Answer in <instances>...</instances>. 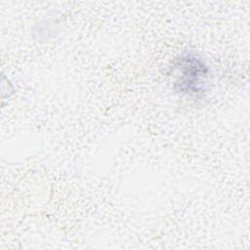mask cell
Returning <instances> with one entry per match:
<instances>
[{
    "label": "cell",
    "mask_w": 250,
    "mask_h": 250,
    "mask_svg": "<svg viewBox=\"0 0 250 250\" xmlns=\"http://www.w3.org/2000/svg\"><path fill=\"white\" fill-rule=\"evenodd\" d=\"M174 67L177 70L174 87L179 93L189 97L205 93L209 68L199 57L191 53L182 54L174 62Z\"/></svg>",
    "instance_id": "cell-1"
}]
</instances>
